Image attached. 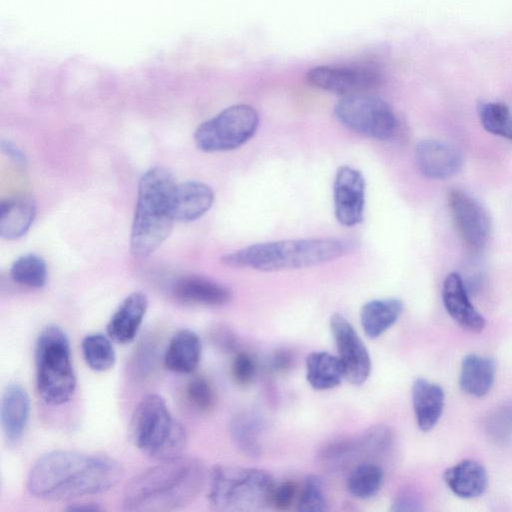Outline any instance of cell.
Wrapping results in <instances>:
<instances>
[{
    "label": "cell",
    "mask_w": 512,
    "mask_h": 512,
    "mask_svg": "<svg viewBox=\"0 0 512 512\" xmlns=\"http://www.w3.org/2000/svg\"><path fill=\"white\" fill-rule=\"evenodd\" d=\"M129 431L134 445L158 461L181 456L187 444L185 428L173 418L158 394L146 395L137 404Z\"/></svg>",
    "instance_id": "obj_6"
},
{
    "label": "cell",
    "mask_w": 512,
    "mask_h": 512,
    "mask_svg": "<svg viewBox=\"0 0 512 512\" xmlns=\"http://www.w3.org/2000/svg\"><path fill=\"white\" fill-rule=\"evenodd\" d=\"M330 328L344 369V378L353 385L363 384L370 375L371 359L366 346L340 313L330 318Z\"/></svg>",
    "instance_id": "obj_11"
},
{
    "label": "cell",
    "mask_w": 512,
    "mask_h": 512,
    "mask_svg": "<svg viewBox=\"0 0 512 512\" xmlns=\"http://www.w3.org/2000/svg\"><path fill=\"white\" fill-rule=\"evenodd\" d=\"M275 487L265 470L218 465L210 474L208 500L217 511H260L272 506Z\"/></svg>",
    "instance_id": "obj_5"
},
{
    "label": "cell",
    "mask_w": 512,
    "mask_h": 512,
    "mask_svg": "<svg viewBox=\"0 0 512 512\" xmlns=\"http://www.w3.org/2000/svg\"><path fill=\"white\" fill-rule=\"evenodd\" d=\"M202 344L197 333L190 329L177 331L164 353L165 367L174 373L189 374L199 365Z\"/></svg>",
    "instance_id": "obj_20"
},
{
    "label": "cell",
    "mask_w": 512,
    "mask_h": 512,
    "mask_svg": "<svg viewBox=\"0 0 512 512\" xmlns=\"http://www.w3.org/2000/svg\"><path fill=\"white\" fill-rule=\"evenodd\" d=\"M306 378L315 390H328L338 386L344 378L340 358L326 351L309 354L306 358Z\"/></svg>",
    "instance_id": "obj_26"
},
{
    "label": "cell",
    "mask_w": 512,
    "mask_h": 512,
    "mask_svg": "<svg viewBox=\"0 0 512 512\" xmlns=\"http://www.w3.org/2000/svg\"><path fill=\"white\" fill-rule=\"evenodd\" d=\"M478 110L480 121L486 131L512 141V114L505 104L481 103Z\"/></svg>",
    "instance_id": "obj_31"
},
{
    "label": "cell",
    "mask_w": 512,
    "mask_h": 512,
    "mask_svg": "<svg viewBox=\"0 0 512 512\" xmlns=\"http://www.w3.org/2000/svg\"><path fill=\"white\" fill-rule=\"evenodd\" d=\"M258 126L259 115L254 107L233 105L200 124L195 131L194 141L204 152L230 151L251 139Z\"/></svg>",
    "instance_id": "obj_8"
},
{
    "label": "cell",
    "mask_w": 512,
    "mask_h": 512,
    "mask_svg": "<svg viewBox=\"0 0 512 512\" xmlns=\"http://www.w3.org/2000/svg\"><path fill=\"white\" fill-rule=\"evenodd\" d=\"M296 484L292 481H286L280 485H276L272 505L279 510L288 509L296 495Z\"/></svg>",
    "instance_id": "obj_39"
},
{
    "label": "cell",
    "mask_w": 512,
    "mask_h": 512,
    "mask_svg": "<svg viewBox=\"0 0 512 512\" xmlns=\"http://www.w3.org/2000/svg\"><path fill=\"white\" fill-rule=\"evenodd\" d=\"M172 295L181 303L204 306H223L233 296L226 285L195 275L178 279L173 284Z\"/></svg>",
    "instance_id": "obj_16"
},
{
    "label": "cell",
    "mask_w": 512,
    "mask_h": 512,
    "mask_svg": "<svg viewBox=\"0 0 512 512\" xmlns=\"http://www.w3.org/2000/svg\"><path fill=\"white\" fill-rule=\"evenodd\" d=\"M175 187L172 174L163 167L151 168L140 178L130 241L135 257L149 256L169 236L175 221Z\"/></svg>",
    "instance_id": "obj_4"
},
{
    "label": "cell",
    "mask_w": 512,
    "mask_h": 512,
    "mask_svg": "<svg viewBox=\"0 0 512 512\" xmlns=\"http://www.w3.org/2000/svg\"><path fill=\"white\" fill-rule=\"evenodd\" d=\"M121 464L106 455L71 450L44 454L27 477L29 493L41 500L63 501L103 493L123 477Z\"/></svg>",
    "instance_id": "obj_1"
},
{
    "label": "cell",
    "mask_w": 512,
    "mask_h": 512,
    "mask_svg": "<svg viewBox=\"0 0 512 512\" xmlns=\"http://www.w3.org/2000/svg\"><path fill=\"white\" fill-rule=\"evenodd\" d=\"M444 391L436 383L417 378L412 384V403L417 425L423 432L430 431L441 417Z\"/></svg>",
    "instance_id": "obj_21"
},
{
    "label": "cell",
    "mask_w": 512,
    "mask_h": 512,
    "mask_svg": "<svg viewBox=\"0 0 512 512\" xmlns=\"http://www.w3.org/2000/svg\"><path fill=\"white\" fill-rule=\"evenodd\" d=\"M352 243L338 238H309L257 243L222 257L223 264L263 272L300 269L340 258Z\"/></svg>",
    "instance_id": "obj_3"
},
{
    "label": "cell",
    "mask_w": 512,
    "mask_h": 512,
    "mask_svg": "<svg viewBox=\"0 0 512 512\" xmlns=\"http://www.w3.org/2000/svg\"><path fill=\"white\" fill-rule=\"evenodd\" d=\"M2 150L8 155L16 164L24 166L26 164L25 155L10 141L3 140L1 142Z\"/></svg>",
    "instance_id": "obj_42"
},
{
    "label": "cell",
    "mask_w": 512,
    "mask_h": 512,
    "mask_svg": "<svg viewBox=\"0 0 512 512\" xmlns=\"http://www.w3.org/2000/svg\"><path fill=\"white\" fill-rule=\"evenodd\" d=\"M14 282L29 288H41L47 280L46 263L37 254H25L17 258L10 269Z\"/></svg>",
    "instance_id": "obj_30"
},
{
    "label": "cell",
    "mask_w": 512,
    "mask_h": 512,
    "mask_svg": "<svg viewBox=\"0 0 512 512\" xmlns=\"http://www.w3.org/2000/svg\"><path fill=\"white\" fill-rule=\"evenodd\" d=\"M392 441L393 435L389 427L375 425L358 438L360 456H379L391 447Z\"/></svg>",
    "instance_id": "obj_35"
},
{
    "label": "cell",
    "mask_w": 512,
    "mask_h": 512,
    "mask_svg": "<svg viewBox=\"0 0 512 512\" xmlns=\"http://www.w3.org/2000/svg\"><path fill=\"white\" fill-rule=\"evenodd\" d=\"M403 303L396 298L366 302L360 310V322L369 338H378L398 320Z\"/></svg>",
    "instance_id": "obj_24"
},
{
    "label": "cell",
    "mask_w": 512,
    "mask_h": 512,
    "mask_svg": "<svg viewBox=\"0 0 512 512\" xmlns=\"http://www.w3.org/2000/svg\"><path fill=\"white\" fill-rule=\"evenodd\" d=\"M306 81L311 86L346 97L378 87L381 75L368 66H317L307 71Z\"/></svg>",
    "instance_id": "obj_10"
},
{
    "label": "cell",
    "mask_w": 512,
    "mask_h": 512,
    "mask_svg": "<svg viewBox=\"0 0 512 512\" xmlns=\"http://www.w3.org/2000/svg\"><path fill=\"white\" fill-rule=\"evenodd\" d=\"M334 113L344 126L376 140H388L397 129L392 107L382 98L367 93L343 97Z\"/></svg>",
    "instance_id": "obj_9"
},
{
    "label": "cell",
    "mask_w": 512,
    "mask_h": 512,
    "mask_svg": "<svg viewBox=\"0 0 512 512\" xmlns=\"http://www.w3.org/2000/svg\"><path fill=\"white\" fill-rule=\"evenodd\" d=\"M231 435L236 445L248 455H258L261 422L251 413L235 415L230 424Z\"/></svg>",
    "instance_id": "obj_29"
},
{
    "label": "cell",
    "mask_w": 512,
    "mask_h": 512,
    "mask_svg": "<svg viewBox=\"0 0 512 512\" xmlns=\"http://www.w3.org/2000/svg\"><path fill=\"white\" fill-rule=\"evenodd\" d=\"M293 364V355L288 349L282 348L275 351L272 359V368L277 372H285L291 368Z\"/></svg>",
    "instance_id": "obj_41"
},
{
    "label": "cell",
    "mask_w": 512,
    "mask_h": 512,
    "mask_svg": "<svg viewBox=\"0 0 512 512\" xmlns=\"http://www.w3.org/2000/svg\"><path fill=\"white\" fill-rule=\"evenodd\" d=\"M205 478V467L197 458L181 455L161 461L127 484L122 499L123 509L133 512L180 509L198 496Z\"/></svg>",
    "instance_id": "obj_2"
},
{
    "label": "cell",
    "mask_w": 512,
    "mask_h": 512,
    "mask_svg": "<svg viewBox=\"0 0 512 512\" xmlns=\"http://www.w3.org/2000/svg\"><path fill=\"white\" fill-rule=\"evenodd\" d=\"M360 456L358 438H340L325 445L320 452L321 462L330 469L346 466Z\"/></svg>",
    "instance_id": "obj_32"
},
{
    "label": "cell",
    "mask_w": 512,
    "mask_h": 512,
    "mask_svg": "<svg viewBox=\"0 0 512 512\" xmlns=\"http://www.w3.org/2000/svg\"><path fill=\"white\" fill-rule=\"evenodd\" d=\"M151 342L144 341L137 348L135 353L133 368L137 374L143 376L147 370L153 366L154 358L156 355L155 348Z\"/></svg>",
    "instance_id": "obj_38"
},
{
    "label": "cell",
    "mask_w": 512,
    "mask_h": 512,
    "mask_svg": "<svg viewBox=\"0 0 512 512\" xmlns=\"http://www.w3.org/2000/svg\"><path fill=\"white\" fill-rule=\"evenodd\" d=\"M256 366L253 358L247 352L235 354L231 364V374L236 384L246 386L255 376Z\"/></svg>",
    "instance_id": "obj_36"
},
{
    "label": "cell",
    "mask_w": 512,
    "mask_h": 512,
    "mask_svg": "<svg viewBox=\"0 0 512 512\" xmlns=\"http://www.w3.org/2000/svg\"><path fill=\"white\" fill-rule=\"evenodd\" d=\"M30 416V399L26 390L17 383L6 386L1 402V424L6 441L17 444L26 429Z\"/></svg>",
    "instance_id": "obj_17"
},
{
    "label": "cell",
    "mask_w": 512,
    "mask_h": 512,
    "mask_svg": "<svg viewBox=\"0 0 512 512\" xmlns=\"http://www.w3.org/2000/svg\"><path fill=\"white\" fill-rule=\"evenodd\" d=\"M327 497L322 479L317 475H309L303 484L298 510L302 512H322L327 510Z\"/></svg>",
    "instance_id": "obj_34"
},
{
    "label": "cell",
    "mask_w": 512,
    "mask_h": 512,
    "mask_svg": "<svg viewBox=\"0 0 512 512\" xmlns=\"http://www.w3.org/2000/svg\"><path fill=\"white\" fill-rule=\"evenodd\" d=\"M111 338L102 333L86 335L81 349L86 364L96 372H104L113 367L116 354Z\"/></svg>",
    "instance_id": "obj_28"
},
{
    "label": "cell",
    "mask_w": 512,
    "mask_h": 512,
    "mask_svg": "<svg viewBox=\"0 0 512 512\" xmlns=\"http://www.w3.org/2000/svg\"><path fill=\"white\" fill-rule=\"evenodd\" d=\"M419 497L412 491H403L397 495L391 506L392 511H418L421 509Z\"/></svg>",
    "instance_id": "obj_40"
},
{
    "label": "cell",
    "mask_w": 512,
    "mask_h": 512,
    "mask_svg": "<svg viewBox=\"0 0 512 512\" xmlns=\"http://www.w3.org/2000/svg\"><path fill=\"white\" fill-rule=\"evenodd\" d=\"M442 300L447 313L463 329L481 332L485 319L472 305L464 282L458 273H450L442 285Z\"/></svg>",
    "instance_id": "obj_15"
},
{
    "label": "cell",
    "mask_w": 512,
    "mask_h": 512,
    "mask_svg": "<svg viewBox=\"0 0 512 512\" xmlns=\"http://www.w3.org/2000/svg\"><path fill=\"white\" fill-rule=\"evenodd\" d=\"M36 215L35 201L30 197H16L0 205V236L15 240L24 236Z\"/></svg>",
    "instance_id": "obj_23"
},
{
    "label": "cell",
    "mask_w": 512,
    "mask_h": 512,
    "mask_svg": "<svg viewBox=\"0 0 512 512\" xmlns=\"http://www.w3.org/2000/svg\"><path fill=\"white\" fill-rule=\"evenodd\" d=\"M415 159L421 173L430 179L444 180L461 169V152L452 144L435 139L420 141L415 148Z\"/></svg>",
    "instance_id": "obj_14"
},
{
    "label": "cell",
    "mask_w": 512,
    "mask_h": 512,
    "mask_svg": "<svg viewBox=\"0 0 512 512\" xmlns=\"http://www.w3.org/2000/svg\"><path fill=\"white\" fill-rule=\"evenodd\" d=\"M211 343L221 352H233L237 348V337L234 332L225 325L213 327L209 335Z\"/></svg>",
    "instance_id": "obj_37"
},
{
    "label": "cell",
    "mask_w": 512,
    "mask_h": 512,
    "mask_svg": "<svg viewBox=\"0 0 512 512\" xmlns=\"http://www.w3.org/2000/svg\"><path fill=\"white\" fill-rule=\"evenodd\" d=\"M212 188L199 181L176 184L173 195L175 221L190 222L203 216L213 205Z\"/></svg>",
    "instance_id": "obj_19"
},
{
    "label": "cell",
    "mask_w": 512,
    "mask_h": 512,
    "mask_svg": "<svg viewBox=\"0 0 512 512\" xmlns=\"http://www.w3.org/2000/svg\"><path fill=\"white\" fill-rule=\"evenodd\" d=\"M67 510L69 511H100L101 508L95 503H73Z\"/></svg>",
    "instance_id": "obj_43"
},
{
    "label": "cell",
    "mask_w": 512,
    "mask_h": 512,
    "mask_svg": "<svg viewBox=\"0 0 512 512\" xmlns=\"http://www.w3.org/2000/svg\"><path fill=\"white\" fill-rule=\"evenodd\" d=\"M444 481L455 495L471 499L485 492L488 475L482 464L474 460H463L445 471Z\"/></svg>",
    "instance_id": "obj_22"
},
{
    "label": "cell",
    "mask_w": 512,
    "mask_h": 512,
    "mask_svg": "<svg viewBox=\"0 0 512 512\" xmlns=\"http://www.w3.org/2000/svg\"><path fill=\"white\" fill-rule=\"evenodd\" d=\"M334 213L343 226L359 224L364 215L365 179L359 170L349 166L338 168L333 183Z\"/></svg>",
    "instance_id": "obj_13"
},
{
    "label": "cell",
    "mask_w": 512,
    "mask_h": 512,
    "mask_svg": "<svg viewBox=\"0 0 512 512\" xmlns=\"http://www.w3.org/2000/svg\"><path fill=\"white\" fill-rule=\"evenodd\" d=\"M383 477V470L377 464L361 463L350 472L347 479V490L355 498H371L379 492Z\"/></svg>",
    "instance_id": "obj_27"
},
{
    "label": "cell",
    "mask_w": 512,
    "mask_h": 512,
    "mask_svg": "<svg viewBox=\"0 0 512 512\" xmlns=\"http://www.w3.org/2000/svg\"><path fill=\"white\" fill-rule=\"evenodd\" d=\"M184 396L187 403L200 413L211 411L217 401L214 386L204 376L193 377L185 386Z\"/></svg>",
    "instance_id": "obj_33"
},
{
    "label": "cell",
    "mask_w": 512,
    "mask_h": 512,
    "mask_svg": "<svg viewBox=\"0 0 512 512\" xmlns=\"http://www.w3.org/2000/svg\"><path fill=\"white\" fill-rule=\"evenodd\" d=\"M147 308L148 299L144 293L133 292L128 295L108 322V336L120 344L133 341L142 324Z\"/></svg>",
    "instance_id": "obj_18"
},
{
    "label": "cell",
    "mask_w": 512,
    "mask_h": 512,
    "mask_svg": "<svg viewBox=\"0 0 512 512\" xmlns=\"http://www.w3.org/2000/svg\"><path fill=\"white\" fill-rule=\"evenodd\" d=\"M448 206L457 231L471 249H482L490 235L491 221L486 209L471 195L450 191Z\"/></svg>",
    "instance_id": "obj_12"
},
{
    "label": "cell",
    "mask_w": 512,
    "mask_h": 512,
    "mask_svg": "<svg viewBox=\"0 0 512 512\" xmlns=\"http://www.w3.org/2000/svg\"><path fill=\"white\" fill-rule=\"evenodd\" d=\"M495 372L496 366L493 359L469 354L462 361L460 387L471 396H485L494 383Z\"/></svg>",
    "instance_id": "obj_25"
},
{
    "label": "cell",
    "mask_w": 512,
    "mask_h": 512,
    "mask_svg": "<svg viewBox=\"0 0 512 512\" xmlns=\"http://www.w3.org/2000/svg\"><path fill=\"white\" fill-rule=\"evenodd\" d=\"M36 386L48 405L68 402L76 389V375L67 335L56 325L46 326L35 346Z\"/></svg>",
    "instance_id": "obj_7"
}]
</instances>
